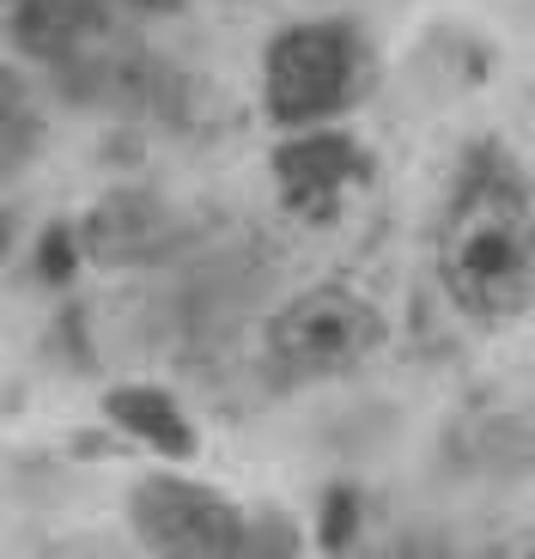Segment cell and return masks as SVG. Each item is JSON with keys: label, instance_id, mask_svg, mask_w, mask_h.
Instances as JSON below:
<instances>
[{"label": "cell", "instance_id": "obj_1", "mask_svg": "<svg viewBox=\"0 0 535 559\" xmlns=\"http://www.w3.org/2000/svg\"><path fill=\"white\" fill-rule=\"evenodd\" d=\"M438 280L463 317L506 322L535 298V207L530 182L480 146L456 177L438 225Z\"/></svg>", "mask_w": 535, "mask_h": 559}, {"label": "cell", "instance_id": "obj_2", "mask_svg": "<svg viewBox=\"0 0 535 559\" xmlns=\"http://www.w3.org/2000/svg\"><path fill=\"white\" fill-rule=\"evenodd\" d=\"M128 523L153 559H293L286 511H243L238 499L183 475H146L128 492Z\"/></svg>", "mask_w": 535, "mask_h": 559}, {"label": "cell", "instance_id": "obj_3", "mask_svg": "<svg viewBox=\"0 0 535 559\" xmlns=\"http://www.w3.org/2000/svg\"><path fill=\"white\" fill-rule=\"evenodd\" d=\"M383 347V310L353 286H310L268 322V359L286 383L341 378Z\"/></svg>", "mask_w": 535, "mask_h": 559}, {"label": "cell", "instance_id": "obj_4", "mask_svg": "<svg viewBox=\"0 0 535 559\" xmlns=\"http://www.w3.org/2000/svg\"><path fill=\"white\" fill-rule=\"evenodd\" d=\"M359 80V37L335 19L286 25L262 56V110L281 128H317L353 98Z\"/></svg>", "mask_w": 535, "mask_h": 559}, {"label": "cell", "instance_id": "obj_5", "mask_svg": "<svg viewBox=\"0 0 535 559\" xmlns=\"http://www.w3.org/2000/svg\"><path fill=\"white\" fill-rule=\"evenodd\" d=\"M366 170L371 165H366V153H359V140L323 134V128L274 146V182H281L286 207H293L298 219H329V213L341 207V195L366 182Z\"/></svg>", "mask_w": 535, "mask_h": 559}, {"label": "cell", "instance_id": "obj_6", "mask_svg": "<svg viewBox=\"0 0 535 559\" xmlns=\"http://www.w3.org/2000/svg\"><path fill=\"white\" fill-rule=\"evenodd\" d=\"M116 0H13V43L31 61H73L110 31Z\"/></svg>", "mask_w": 535, "mask_h": 559}, {"label": "cell", "instance_id": "obj_7", "mask_svg": "<svg viewBox=\"0 0 535 559\" xmlns=\"http://www.w3.org/2000/svg\"><path fill=\"white\" fill-rule=\"evenodd\" d=\"M104 414L122 426V432H134L141 444H153L158 456H195V426H189V414L177 407V395L153 390V383H128V390H110L104 395Z\"/></svg>", "mask_w": 535, "mask_h": 559}, {"label": "cell", "instance_id": "obj_8", "mask_svg": "<svg viewBox=\"0 0 535 559\" xmlns=\"http://www.w3.org/2000/svg\"><path fill=\"white\" fill-rule=\"evenodd\" d=\"M353 530H359V492H353V487H329L323 492V518H317V542H323L329 554H347Z\"/></svg>", "mask_w": 535, "mask_h": 559}, {"label": "cell", "instance_id": "obj_9", "mask_svg": "<svg viewBox=\"0 0 535 559\" xmlns=\"http://www.w3.org/2000/svg\"><path fill=\"white\" fill-rule=\"evenodd\" d=\"M25 122H31V98H25V85H19V73L0 61V153H7V146H19Z\"/></svg>", "mask_w": 535, "mask_h": 559}, {"label": "cell", "instance_id": "obj_10", "mask_svg": "<svg viewBox=\"0 0 535 559\" xmlns=\"http://www.w3.org/2000/svg\"><path fill=\"white\" fill-rule=\"evenodd\" d=\"M68 267H73V250H68V231H49V238H43V274L49 280H68Z\"/></svg>", "mask_w": 535, "mask_h": 559}, {"label": "cell", "instance_id": "obj_11", "mask_svg": "<svg viewBox=\"0 0 535 559\" xmlns=\"http://www.w3.org/2000/svg\"><path fill=\"white\" fill-rule=\"evenodd\" d=\"M122 7H141V13H177V7H189V0H122Z\"/></svg>", "mask_w": 535, "mask_h": 559}, {"label": "cell", "instance_id": "obj_12", "mask_svg": "<svg viewBox=\"0 0 535 559\" xmlns=\"http://www.w3.org/2000/svg\"><path fill=\"white\" fill-rule=\"evenodd\" d=\"M0 7H7V0H0Z\"/></svg>", "mask_w": 535, "mask_h": 559}, {"label": "cell", "instance_id": "obj_13", "mask_svg": "<svg viewBox=\"0 0 535 559\" xmlns=\"http://www.w3.org/2000/svg\"><path fill=\"white\" fill-rule=\"evenodd\" d=\"M530 559H535V554H530Z\"/></svg>", "mask_w": 535, "mask_h": 559}]
</instances>
